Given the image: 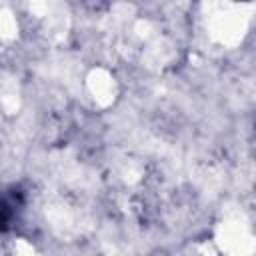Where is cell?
Returning a JSON list of instances; mask_svg holds the SVG:
<instances>
[{"instance_id":"6da1fadb","label":"cell","mask_w":256,"mask_h":256,"mask_svg":"<svg viewBox=\"0 0 256 256\" xmlns=\"http://www.w3.org/2000/svg\"><path fill=\"white\" fill-rule=\"evenodd\" d=\"M22 206H24V200H22L20 190L10 188V190L0 192V232H6L12 228Z\"/></svg>"}]
</instances>
